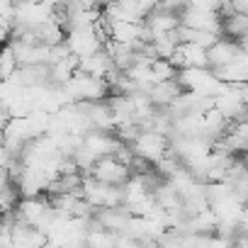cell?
Instances as JSON below:
<instances>
[{"mask_svg":"<svg viewBox=\"0 0 248 248\" xmlns=\"http://www.w3.org/2000/svg\"><path fill=\"white\" fill-rule=\"evenodd\" d=\"M90 175H95L100 183H107V185H124L134 173H132V166L119 161L117 156H102L90 168Z\"/></svg>","mask_w":248,"mask_h":248,"instance_id":"1","label":"cell"},{"mask_svg":"<svg viewBox=\"0 0 248 248\" xmlns=\"http://www.w3.org/2000/svg\"><path fill=\"white\" fill-rule=\"evenodd\" d=\"M132 146H134V151H137L139 156H144V158L158 163V161L166 158L168 151H170V137H166V134L158 132V129H144L141 137H139Z\"/></svg>","mask_w":248,"mask_h":248,"instance_id":"2","label":"cell"},{"mask_svg":"<svg viewBox=\"0 0 248 248\" xmlns=\"http://www.w3.org/2000/svg\"><path fill=\"white\" fill-rule=\"evenodd\" d=\"M66 42H68L71 51L78 59L90 56V54H95V51H100L105 46V39L100 37V32L95 27H90V30H71L68 37H66Z\"/></svg>","mask_w":248,"mask_h":248,"instance_id":"3","label":"cell"},{"mask_svg":"<svg viewBox=\"0 0 248 248\" xmlns=\"http://www.w3.org/2000/svg\"><path fill=\"white\" fill-rule=\"evenodd\" d=\"M207 54H209V68H219V66H226V63L238 61L246 51H243L241 42H236V39L221 34V37L207 49Z\"/></svg>","mask_w":248,"mask_h":248,"instance_id":"4","label":"cell"},{"mask_svg":"<svg viewBox=\"0 0 248 248\" xmlns=\"http://www.w3.org/2000/svg\"><path fill=\"white\" fill-rule=\"evenodd\" d=\"M170 61L178 68H209V54L204 46L195 44V42H180L175 54L170 56Z\"/></svg>","mask_w":248,"mask_h":248,"instance_id":"5","label":"cell"},{"mask_svg":"<svg viewBox=\"0 0 248 248\" xmlns=\"http://www.w3.org/2000/svg\"><path fill=\"white\" fill-rule=\"evenodd\" d=\"M112 68H117V66H114V61H112V56H109V51L105 46L100 51L90 54V56H83L80 63H78V71H85V73H90L95 78H107V73Z\"/></svg>","mask_w":248,"mask_h":248,"instance_id":"6","label":"cell"},{"mask_svg":"<svg viewBox=\"0 0 248 248\" xmlns=\"http://www.w3.org/2000/svg\"><path fill=\"white\" fill-rule=\"evenodd\" d=\"M185 90V85L178 80V78H170V80H161V83H154L151 88V100L156 107H170L175 102V97Z\"/></svg>","mask_w":248,"mask_h":248,"instance_id":"7","label":"cell"},{"mask_svg":"<svg viewBox=\"0 0 248 248\" xmlns=\"http://www.w3.org/2000/svg\"><path fill=\"white\" fill-rule=\"evenodd\" d=\"M66 37H68V32L51 17V20H46L44 25H39L37 27V39L42 42V44H49V46H56V44H61V42H66Z\"/></svg>","mask_w":248,"mask_h":248,"instance_id":"8","label":"cell"},{"mask_svg":"<svg viewBox=\"0 0 248 248\" xmlns=\"http://www.w3.org/2000/svg\"><path fill=\"white\" fill-rule=\"evenodd\" d=\"M20 71V61H17V54H15V49H13V44H5V51H3V80L5 78H10V76H15Z\"/></svg>","mask_w":248,"mask_h":248,"instance_id":"9","label":"cell"},{"mask_svg":"<svg viewBox=\"0 0 248 248\" xmlns=\"http://www.w3.org/2000/svg\"><path fill=\"white\" fill-rule=\"evenodd\" d=\"M46 3H49V5H54V8H56V5H63V3H66V0H46Z\"/></svg>","mask_w":248,"mask_h":248,"instance_id":"10","label":"cell"}]
</instances>
